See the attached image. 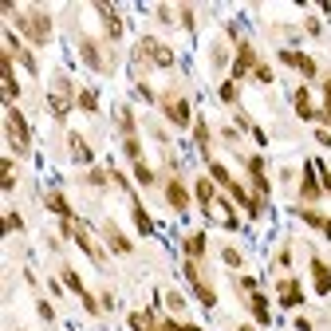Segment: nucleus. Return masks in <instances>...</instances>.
<instances>
[{
    "instance_id": "obj_15",
    "label": "nucleus",
    "mask_w": 331,
    "mask_h": 331,
    "mask_svg": "<svg viewBox=\"0 0 331 331\" xmlns=\"http://www.w3.org/2000/svg\"><path fill=\"white\" fill-rule=\"evenodd\" d=\"M63 280H67V288H71V292H75V296H79V300H83V296H87V288H83V284H79V276H75V272H71V268H63Z\"/></svg>"
},
{
    "instance_id": "obj_27",
    "label": "nucleus",
    "mask_w": 331,
    "mask_h": 331,
    "mask_svg": "<svg viewBox=\"0 0 331 331\" xmlns=\"http://www.w3.org/2000/svg\"><path fill=\"white\" fill-rule=\"evenodd\" d=\"M79 107H87V110H95V95H91V91H83V95H79Z\"/></svg>"
},
{
    "instance_id": "obj_22",
    "label": "nucleus",
    "mask_w": 331,
    "mask_h": 331,
    "mask_svg": "<svg viewBox=\"0 0 331 331\" xmlns=\"http://www.w3.org/2000/svg\"><path fill=\"white\" fill-rule=\"evenodd\" d=\"M221 260H225L229 268H237V264H241V252H237V248H225V252H221Z\"/></svg>"
},
{
    "instance_id": "obj_2",
    "label": "nucleus",
    "mask_w": 331,
    "mask_h": 331,
    "mask_svg": "<svg viewBox=\"0 0 331 331\" xmlns=\"http://www.w3.org/2000/svg\"><path fill=\"white\" fill-rule=\"evenodd\" d=\"M162 114L170 118L174 126H190V103H186L178 91H166V95H162Z\"/></svg>"
},
{
    "instance_id": "obj_23",
    "label": "nucleus",
    "mask_w": 331,
    "mask_h": 331,
    "mask_svg": "<svg viewBox=\"0 0 331 331\" xmlns=\"http://www.w3.org/2000/svg\"><path fill=\"white\" fill-rule=\"evenodd\" d=\"M197 197L209 205V201H213V186H209V182H201V186H197Z\"/></svg>"
},
{
    "instance_id": "obj_1",
    "label": "nucleus",
    "mask_w": 331,
    "mask_h": 331,
    "mask_svg": "<svg viewBox=\"0 0 331 331\" xmlns=\"http://www.w3.org/2000/svg\"><path fill=\"white\" fill-rule=\"evenodd\" d=\"M20 32H28L32 44H48V40H52V20H48V12H20Z\"/></svg>"
},
{
    "instance_id": "obj_10",
    "label": "nucleus",
    "mask_w": 331,
    "mask_h": 331,
    "mask_svg": "<svg viewBox=\"0 0 331 331\" xmlns=\"http://www.w3.org/2000/svg\"><path fill=\"white\" fill-rule=\"evenodd\" d=\"M67 146H71V158H79V162H91V146H87L79 134H71V138H67Z\"/></svg>"
},
{
    "instance_id": "obj_28",
    "label": "nucleus",
    "mask_w": 331,
    "mask_h": 331,
    "mask_svg": "<svg viewBox=\"0 0 331 331\" xmlns=\"http://www.w3.org/2000/svg\"><path fill=\"white\" fill-rule=\"evenodd\" d=\"M323 229H327V237H331V221H323Z\"/></svg>"
},
{
    "instance_id": "obj_7",
    "label": "nucleus",
    "mask_w": 331,
    "mask_h": 331,
    "mask_svg": "<svg viewBox=\"0 0 331 331\" xmlns=\"http://www.w3.org/2000/svg\"><path fill=\"white\" fill-rule=\"evenodd\" d=\"M166 197H170V205L182 213L186 205H190V197H186V190H182V182H170V186H166Z\"/></svg>"
},
{
    "instance_id": "obj_12",
    "label": "nucleus",
    "mask_w": 331,
    "mask_h": 331,
    "mask_svg": "<svg viewBox=\"0 0 331 331\" xmlns=\"http://www.w3.org/2000/svg\"><path fill=\"white\" fill-rule=\"evenodd\" d=\"M311 272H315V288H319V292H331V272H327L319 260L311 264Z\"/></svg>"
},
{
    "instance_id": "obj_11",
    "label": "nucleus",
    "mask_w": 331,
    "mask_h": 331,
    "mask_svg": "<svg viewBox=\"0 0 331 331\" xmlns=\"http://www.w3.org/2000/svg\"><path fill=\"white\" fill-rule=\"evenodd\" d=\"M48 209H52V213H59L63 221H71V205H67L59 193H48Z\"/></svg>"
},
{
    "instance_id": "obj_3",
    "label": "nucleus",
    "mask_w": 331,
    "mask_h": 331,
    "mask_svg": "<svg viewBox=\"0 0 331 331\" xmlns=\"http://www.w3.org/2000/svg\"><path fill=\"white\" fill-rule=\"evenodd\" d=\"M8 130H12V142H16V150L24 154V150H28V126H24V118H20V110H16V107L8 110Z\"/></svg>"
},
{
    "instance_id": "obj_16",
    "label": "nucleus",
    "mask_w": 331,
    "mask_h": 331,
    "mask_svg": "<svg viewBox=\"0 0 331 331\" xmlns=\"http://www.w3.org/2000/svg\"><path fill=\"white\" fill-rule=\"evenodd\" d=\"M134 174H138V182H142V186H154V170H150L146 162H134Z\"/></svg>"
},
{
    "instance_id": "obj_8",
    "label": "nucleus",
    "mask_w": 331,
    "mask_h": 331,
    "mask_svg": "<svg viewBox=\"0 0 331 331\" xmlns=\"http://www.w3.org/2000/svg\"><path fill=\"white\" fill-rule=\"evenodd\" d=\"M79 52H83V59H87L91 67H107V63L99 59V44H95V40H79Z\"/></svg>"
},
{
    "instance_id": "obj_4",
    "label": "nucleus",
    "mask_w": 331,
    "mask_h": 331,
    "mask_svg": "<svg viewBox=\"0 0 331 331\" xmlns=\"http://www.w3.org/2000/svg\"><path fill=\"white\" fill-rule=\"evenodd\" d=\"M63 229H67V233H71V237H75V245H79V248H83V252H87V256H91V260H99V248H95V241H91V237H87V229H83V225H79V221H67V225H63Z\"/></svg>"
},
{
    "instance_id": "obj_14",
    "label": "nucleus",
    "mask_w": 331,
    "mask_h": 331,
    "mask_svg": "<svg viewBox=\"0 0 331 331\" xmlns=\"http://www.w3.org/2000/svg\"><path fill=\"white\" fill-rule=\"evenodd\" d=\"M186 252H190V256L197 260V256L205 252V237H201V233H193V237H186Z\"/></svg>"
},
{
    "instance_id": "obj_5",
    "label": "nucleus",
    "mask_w": 331,
    "mask_h": 331,
    "mask_svg": "<svg viewBox=\"0 0 331 331\" xmlns=\"http://www.w3.org/2000/svg\"><path fill=\"white\" fill-rule=\"evenodd\" d=\"M138 52H142V55H150L154 63H162V67H170V63H174L170 48H162V44H154V40H142V44H138Z\"/></svg>"
},
{
    "instance_id": "obj_9",
    "label": "nucleus",
    "mask_w": 331,
    "mask_h": 331,
    "mask_svg": "<svg viewBox=\"0 0 331 331\" xmlns=\"http://www.w3.org/2000/svg\"><path fill=\"white\" fill-rule=\"evenodd\" d=\"M252 63H256L252 44H241V48H237V75H245V67H252Z\"/></svg>"
},
{
    "instance_id": "obj_21",
    "label": "nucleus",
    "mask_w": 331,
    "mask_h": 331,
    "mask_svg": "<svg viewBox=\"0 0 331 331\" xmlns=\"http://www.w3.org/2000/svg\"><path fill=\"white\" fill-rule=\"evenodd\" d=\"M134 221H138V229H142V233H150V229H154V225H150V217H146L138 205H134Z\"/></svg>"
},
{
    "instance_id": "obj_18",
    "label": "nucleus",
    "mask_w": 331,
    "mask_h": 331,
    "mask_svg": "<svg viewBox=\"0 0 331 331\" xmlns=\"http://www.w3.org/2000/svg\"><path fill=\"white\" fill-rule=\"evenodd\" d=\"M122 146H126V154H130L134 162H142V150H138V138H134V134H126V142H122Z\"/></svg>"
},
{
    "instance_id": "obj_19",
    "label": "nucleus",
    "mask_w": 331,
    "mask_h": 331,
    "mask_svg": "<svg viewBox=\"0 0 331 331\" xmlns=\"http://www.w3.org/2000/svg\"><path fill=\"white\" fill-rule=\"evenodd\" d=\"M252 311H256V319H260V323H268V307H264V296H252Z\"/></svg>"
},
{
    "instance_id": "obj_6",
    "label": "nucleus",
    "mask_w": 331,
    "mask_h": 331,
    "mask_svg": "<svg viewBox=\"0 0 331 331\" xmlns=\"http://www.w3.org/2000/svg\"><path fill=\"white\" fill-rule=\"evenodd\" d=\"M48 107L55 118H67V79H59V95H48Z\"/></svg>"
},
{
    "instance_id": "obj_29",
    "label": "nucleus",
    "mask_w": 331,
    "mask_h": 331,
    "mask_svg": "<svg viewBox=\"0 0 331 331\" xmlns=\"http://www.w3.org/2000/svg\"><path fill=\"white\" fill-rule=\"evenodd\" d=\"M327 99H331V79H327Z\"/></svg>"
},
{
    "instance_id": "obj_24",
    "label": "nucleus",
    "mask_w": 331,
    "mask_h": 331,
    "mask_svg": "<svg viewBox=\"0 0 331 331\" xmlns=\"http://www.w3.org/2000/svg\"><path fill=\"white\" fill-rule=\"evenodd\" d=\"M158 20H166V24H178V20H174V8H166V4L158 8Z\"/></svg>"
},
{
    "instance_id": "obj_17",
    "label": "nucleus",
    "mask_w": 331,
    "mask_h": 331,
    "mask_svg": "<svg viewBox=\"0 0 331 331\" xmlns=\"http://www.w3.org/2000/svg\"><path fill=\"white\" fill-rule=\"evenodd\" d=\"M209 174H213L221 186H233V178H229V170H225V166H217V162H213V166H209Z\"/></svg>"
},
{
    "instance_id": "obj_25",
    "label": "nucleus",
    "mask_w": 331,
    "mask_h": 331,
    "mask_svg": "<svg viewBox=\"0 0 331 331\" xmlns=\"http://www.w3.org/2000/svg\"><path fill=\"white\" fill-rule=\"evenodd\" d=\"M256 79H260V83H272V71H268L264 63H256Z\"/></svg>"
},
{
    "instance_id": "obj_26",
    "label": "nucleus",
    "mask_w": 331,
    "mask_h": 331,
    "mask_svg": "<svg viewBox=\"0 0 331 331\" xmlns=\"http://www.w3.org/2000/svg\"><path fill=\"white\" fill-rule=\"evenodd\" d=\"M221 99H225V103H233V99H237V87H233V83H225V87H221Z\"/></svg>"
},
{
    "instance_id": "obj_20",
    "label": "nucleus",
    "mask_w": 331,
    "mask_h": 331,
    "mask_svg": "<svg viewBox=\"0 0 331 331\" xmlns=\"http://www.w3.org/2000/svg\"><path fill=\"white\" fill-rule=\"evenodd\" d=\"M166 303H170L174 311H182V307H186V300H182V292H166Z\"/></svg>"
},
{
    "instance_id": "obj_13",
    "label": "nucleus",
    "mask_w": 331,
    "mask_h": 331,
    "mask_svg": "<svg viewBox=\"0 0 331 331\" xmlns=\"http://www.w3.org/2000/svg\"><path fill=\"white\" fill-rule=\"evenodd\" d=\"M107 237H110V248H118V252H130V241L114 229V225H107Z\"/></svg>"
},
{
    "instance_id": "obj_30",
    "label": "nucleus",
    "mask_w": 331,
    "mask_h": 331,
    "mask_svg": "<svg viewBox=\"0 0 331 331\" xmlns=\"http://www.w3.org/2000/svg\"><path fill=\"white\" fill-rule=\"evenodd\" d=\"M241 331H252V327H241Z\"/></svg>"
}]
</instances>
